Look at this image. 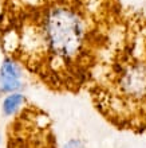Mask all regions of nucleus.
<instances>
[{"mask_svg": "<svg viewBox=\"0 0 146 148\" xmlns=\"http://www.w3.org/2000/svg\"><path fill=\"white\" fill-rule=\"evenodd\" d=\"M103 0H46L5 20L0 47L43 88L56 94L87 89L125 20H102ZM129 16V15H127Z\"/></svg>", "mask_w": 146, "mask_h": 148, "instance_id": "1", "label": "nucleus"}, {"mask_svg": "<svg viewBox=\"0 0 146 148\" xmlns=\"http://www.w3.org/2000/svg\"><path fill=\"white\" fill-rule=\"evenodd\" d=\"M86 92L92 108L119 132L146 135V15H129Z\"/></svg>", "mask_w": 146, "mask_h": 148, "instance_id": "2", "label": "nucleus"}, {"mask_svg": "<svg viewBox=\"0 0 146 148\" xmlns=\"http://www.w3.org/2000/svg\"><path fill=\"white\" fill-rule=\"evenodd\" d=\"M4 148H60L51 116L28 100L4 131Z\"/></svg>", "mask_w": 146, "mask_h": 148, "instance_id": "3", "label": "nucleus"}, {"mask_svg": "<svg viewBox=\"0 0 146 148\" xmlns=\"http://www.w3.org/2000/svg\"><path fill=\"white\" fill-rule=\"evenodd\" d=\"M24 75L27 74L19 63L10 57H4L0 62V94L20 92L24 85Z\"/></svg>", "mask_w": 146, "mask_h": 148, "instance_id": "4", "label": "nucleus"}, {"mask_svg": "<svg viewBox=\"0 0 146 148\" xmlns=\"http://www.w3.org/2000/svg\"><path fill=\"white\" fill-rule=\"evenodd\" d=\"M28 101V98L26 97V94L22 92H16V93H10L5 94L1 102V113L5 117H12L22 106Z\"/></svg>", "mask_w": 146, "mask_h": 148, "instance_id": "5", "label": "nucleus"}, {"mask_svg": "<svg viewBox=\"0 0 146 148\" xmlns=\"http://www.w3.org/2000/svg\"><path fill=\"white\" fill-rule=\"evenodd\" d=\"M63 148H86L85 143L81 140V139H77V137H71L65 143Z\"/></svg>", "mask_w": 146, "mask_h": 148, "instance_id": "6", "label": "nucleus"}, {"mask_svg": "<svg viewBox=\"0 0 146 148\" xmlns=\"http://www.w3.org/2000/svg\"><path fill=\"white\" fill-rule=\"evenodd\" d=\"M0 144H1V136H0Z\"/></svg>", "mask_w": 146, "mask_h": 148, "instance_id": "7", "label": "nucleus"}]
</instances>
